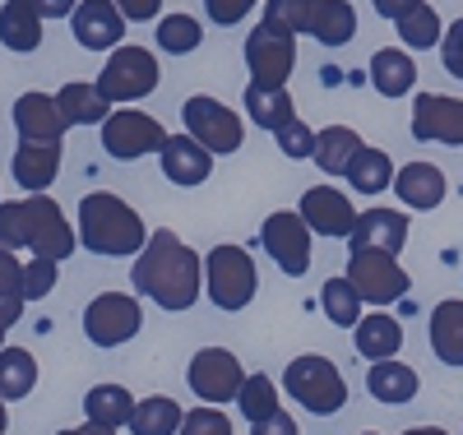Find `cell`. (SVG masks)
Listing matches in <instances>:
<instances>
[{"label":"cell","instance_id":"obj_4","mask_svg":"<svg viewBox=\"0 0 463 435\" xmlns=\"http://www.w3.org/2000/svg\"><path fill=\"white\" fill-rule=\"evenodd\" d=\"M204 288H209L218 310H246L255 288H260V273H255L250 251H241V246H213L204 255Z\"/></svg>","mask_w":463,"mask_h":435},{"label":"cell","instance_id":"obj_1","mask_svg":"<svg viewBox=\"0 0 463 435\" xmlns=\"http://www.w3.org/2000/svg\"><path fill=\"white\" fill-rule=\"evenodd\" d=\"M130 279L139 288V297H153L163 310H190L200 301V283H204V260L190 251L176 232H148V241L130 269Z\"/></svg>","mask_w":463,"mask_h":435},{"label":"cell","instance_id":"obj_21","mask_svg":"<svg viewBox=\"0 0 463 435\" xmlns=\"http://www.w3.org/2000/svg\"><path fill=\"white\" fill-rule=\"evenodd\" d=\"M14 130L19 139H61L65 121H61V107L52 93H24L14 102Z\"/></svg>","mask_w":463,"mask_h":435},{"label":"cell","instance_id":"obj_18","mask_svg":"<svg viewBox=\"0 0 463 435\" xmlns=\"http://www.w3.org/2000/svg\"><path fill=\"white\" fill-rule=\"evenodd\" d=\"M347 246L353 251H390L399 255L408 246V213L399 209H366L353 227V236H347Z\"/></svg>","mask_w":463,"mask_h":435},{"label":"cell","instance_id":"obj_35","mask_svg":"<svg viewBox=\"0 0 463 435\" xmlns=\"http://www.w3.org/2000/svg\"><path fill=\"white\" fill-rule=\"evenodd\" d=\"M399 37H403V47H412V52H431L440 37H445V28H440V14L427 5V0H417V5H408L399 19Z\"/></svg>","mask_w":463,"mask_h":435},{"label":"cell","instance_id":"obj_45","mask_svg":"<svg viewBox=\"0 0 463 435\" xmlns=\"http://www.w3.org/2000/svg\"><path fill=\"white\" fill-rule=\"evenodd\" d=\"M440 61H445V70H449L454 79H463V19H454V24L445 28V37H440Z\"/></svg>","mask_w":463,"mask_h":435},{"label":"cell","instance_id":"obj_25","mask_svg":"<svg viewBox=\"0 0 463 435\" xmlns=\"http://www.w3.org/2000/svg\"><path fill=\"white\" fill-rule=\"evenodd\" d=\"M353 347H357V357L366 362H390L394 352L403 347V329L394 315H366V320H357V334H353Z\"/></svg>","mask_w":463,"mask_h":435},{"label":"cell","instance_id":"obj_42","mask_svg":"<svg viewBox=\"0 0 463 435\" xmlns=\"http://www.w3.org/2000/svg\"><path fill=\"white\" fill-rule=\"evenodd\" d=\"M274 139H279V148H283L288 157H316V130H306L297 116H292L288 126L274 130Z\"/></svg>","mask_w":463,"mask_h":435},{"label":"cell","instance_id":"obj_36","mask_svg":"<svg viewBox=\"0 0 463 435\" xmlns=\"http://www.w3.org/2000/svg\"><path fill=\"white\" fill-rule=\"evenodd\" d=\"M37 384V362L28 347H0V399H28Z\"/></svg>","mask_w":463,"mask_h":435},{"label":"cell","instance_id":"obj_33","mask_svg":"<svg viewBox=\"0 0 463 435\" xmlns=\"http://www.w3.org/2000/svg\"><path fill=\"white\" fill-rule=\"evenodd\" d=\"M325 0H264V28H274V33H311L316 28V14H320Z\"/></svg>","mask_w":463,"mask_h":435},{"label":"cell","instance_id":"obj_22","mask_svg":"<svg viewBox=\"0 0 463 435\" xmlns=\"http://www.w3.org/2000/svg\"><path fill=\"white\" fill-rule=\"evenodd\" d=\"M366 389H371V399L399 408V403H412V399H417L421 380H417V371H412L408 362H394V357H390V362H371Z\"/></svg>","mask_w":463,"mask_h":435},{"label":"cell","instance_id":"obj_11","mask_svg":"<svg viewBox=\"0 0 463 435\" xmlns=\"http://www.w3.org/2000/svg\"><path fill=\"white\" fill-rule=\"evenodd\" d=\"M139 329H144V310H139V301L126 297V292H102V297H93L89 310H84V334H89L98 347H121V343H130Z\"/></svg>","mask_w":463,"mask_h":435},{"label":"cell","instance_id":"obj_31","mask_svg":"<svg viewBox=\"0 0 463 435\" xmlns=\"http://www.w3.org/2000/svg\"><path fill=\"white\" fill-rule=\"evenodd\" d=\"M181 421H185L181 403L167 399V393H153V399H139V403H135L130 430H135V435H176Z\"/></svg>","mask_w":463,"mask_h":435},{"label":"cell","instance_id":"obj_52","mask_svg":"<svg viewBox=\"0 0 463 435\" xmlns=\"http://www.w3.org/2000/svg\"><path fill=\"white\" fill-rule=\"evenodd\" d=\"M5 426H10V412H5V399H0V435H5Z\"/></svg>","mask_w":463,"mask_h":435},{"label":"cell","instance_id":"obj_6","mask_svg":"<svg viewBox=\"0 0 463 435\" xmlns=\"http://www.w3.org/2000/svg\"><path fill=\"white\" fill-rule=\"evenodd\" d=\"M347 279H353V288L371 306H390V301L408 297V288H412L408 269L390 251H353L347 255Z\"/></svg>","mask_w":463,"mask_h":435},{"label":"cell","instance_id":"obj_43","mask_svg":"<svg viewBox=\"0 0 463 435\" xmlns=\"http://www.w3.org/2000/svg\"><path fill=\"white\" fill-rule=\"evenodd\" d=\"M181 435H232V421L209 403V408H195V412H185L181 421Z\"/></svg>","mask_w":463,"mask_h":435},{"label":"cell","instance_id":"obj_39","mask_svg":"<svg viewBox=\"0 0 463 435\" xmlns=\"http://www.w3.org/2000/svg\"><path fill=\"white\" fill-rule=\"evenodd\" d=\"M204 43V24L200 19H190V14H167L158 24V47L172 52V56H185V52H195Z\"/></svg>","mask_w":463,"mask_h":435},{"label":"cell","instance_id":"obj_26","mask_svg":"<svg viewBox=\"0 0 463 435\" xmlns=\"http://www.w3.org/2000/svg\"><path fill=\"white\" fill-rule=\"evenodd\" d=\"M431 352L445 366H463V301L458 297L431 310Z\"/></svg>","mask_w":463,"mask_h":435},{"label":"cell","instance_id":"obj_30","mask_svg":"<svg viewBox=\"0 0 463 435\" xmlns=\"http://www.w3.org/2000/svg\"><path fill=\"white\" fill-rule=\"evenodd\" d=\"M84 412H89V421H102L111 430H121L135 417V399H130L126 384H93L84 393Z\"/></svg>","mask_w":463,"mask_h":435},{"label":"cell","instance_id":"obj_49","mask_svg":"<svg viewBox=\"0 0 463 435\" xmlns=\"http://www.w3.org/2000/svg\"><path fill=\"white\" fill-rule=\"evenodd\" d=\"M408 5H417V0H375V14H384V19H399Z\"/></svg>","mask_w":463,"mask_h":435},{"label":"cell","instance_id":"obj_53","mask_svg":"<svg viewBox=\"0 0 463 435\" xmlns=\"http://www.w3.org/2000/svg\"><path fill=\"white\" fill-rule=\"evenodd\" d=\"M362 435H375V430H362Z\"/></svg>","mask_w":463,"mask_h":435},{"label":"cell","instance_id":"obj_5","mask_svg":"<svg viewBox=\"0 0 463 435\" xmlns=\"http://www.w3.org/2000/svg\"><path fill=\"white\" fill-rule=\"evenodd\" d=\"M98 89L107 102H139L158 89V56L144 47H116L98 74Z\"/></svg>","mask_w":463,"mask_h":435},{"label":"cell","instance_id":"obj_3","mask_svg":"<svg viewBox=\"0 0 463 435\" xmlns=\"http://www.w3.org/2000/svg\"><path fill=\"white\" fill-rule=\"evenodd\" d=\"M283 389H288L292 403H301L306 412H316V417H334L347 403V380L338 375V366L329 357H316V352H306V357L288 362Z\"/></svg>","mask_w":463,"mask_h":435},{"label":"cell","instance_id":"obj_2","mask_svg":"<svg viewBox=\"0 0 463 435\" xmlns=\"http://www.w3.org/2000/svg\"><path fill=\"white\" fill-rule=\"evenodd\" d=\"M80 241L93 255H139L148 241V227L121 194L98 190L80 200Z\"/></svg>","mask_w":463,"mask_h":435},{"label":"cell","instance_id":"obj_34","mask_svg":"<svg viewBox=\"0 0 463 435\" xmlns=\"http://www.w3.org/2000/svg\"><path fill=\"white\" fill-rule=\"evenodd\" d=\"M311 37H316L320 47H343V43H353V37H357V10H353V0H325L320 14H316Z\"/></svg>","mask_w":463,"mask_h":435},{"label":"cell","instance_id":"obj_16","mask_svg":"<svg viewBox=\"0 0 463 435\" xmlns=\"http://www.w3.org/2000/svg\"><path fill=\"white\" fill-rule=\"evenodd\" d=\"M28 204H33V255L37 260H70L74 246H80V236H74V227L65 222L61 204L52 200V194H28Z\"/></svg>","mask_w":463,"mask_h":435},{"label":"cell","instance_id":"obj_32","mask_svg":"<svg viewBox=\"0 0 463 435\" xmlns=\"http://www.w3.org/2000/svg\"><path fill=\"white\" fill-rule=\"evenodd\" d=\"M347 185L362 190V194H380V190H390V185H394V163H390V153L362 144V153L353 157V167H347Z\"/></svg>","mask_w":463,"mask_h":435},{"label":"cell","instance_id":"obj_12","mask_svg":"<svg viewBox=\"0 0 463 435\" xmlns=\"http://www.w3.org/2000/svg\"><path fill=\"white\" fill-rule=\"evenodd\" d=\"M412 139L463 148V98L417 93V102H412Z\"/></svg>","mask_w":463,"mask_h":435},{"label":"cell","instance_id":"obj_23","mask_svg":"<svg viewBox=\"0 0 463 435\" xmlns=\"http://www.w3.org/2000/svg\"><path fill=\"white\" fill-rule=\"evenodd\" d=\"M246 111H250V126H260V130H269V135L297 116L288 84H255V79L246 84Z\"/></svg>","mask_w":463,"mask_h":435},{"label":"cell","instance_id":"obj_27","mask_svg":"<svg viewBox=\"0 0 463 435\" xmlns=\"http://www.w3.org/2000/svg\"><path fill=\"white\" fill-rule=\"evenodd\" d=\"M56 107H61L65 130H70V126H102L107 116H111V102L102 98L98 84H65V89L56 93Z\"/></svg>","mask_w":463,"mask_h":435},{"label":"cell","instance_id":"obj_9","mask_svg":"<svg viewBox=\"0 0 463 435\" xmlns=\"http://www.w3.org/2000/svg\"><path fill=\"white\" fill-rule=\"evenodd\" d=\"M311 227H306V218L301 213H288V209H279V213H269L264 218V232H260V246L269 251V260H274L288 279H301L306 269H311Z\"/></svg>","mask_w":463,"mask_h":435},{"label":"cell","instance_id":"obj_17","mask_svg":"<svg viewBox=\"0 0 463 435\" xmlns=\"http://www.w3.org/2000/svg\"><path fill=\"white\" fill-rule=\"evenodd\" d=\"M158 157H163V176L172 185H204L213 172V153L195 135H167Z\"/></svg>","mask_w":463,"mask_h":435},{"label":"cell","instance_id":"obj_48","mask_svg":"<svg viewBox=\"0 0 463 435\" xmlns=\"http://www.w3.org/2000/svg\"><path fill=\"white\" fill-rule=\"evenodd\" d=\"M116 5H121V14H126V19L144 24V19H153V14L163 10V0H116Z\"/></svg>","mask_w":463,"mask_h":435},{"label":"cell","instance_id":"obj_28","mask_svg":"<svg viewBox=\"0 0 463 435\" xmlns=\"http://www.w3.org/2000/svg\"><path fill=\"white\" fill-rule=\"evenodd\" d=\"M357 153H362V135L347 130V126H325L316 135V167L325 176H347V167H353Z\"/></svg>","mask_w":463,"mask_h":435},{"label":"cell","instance_id":"obj_24","mask_svg":"<svg viewBox=\"0 0 463 435\" xmlns=\"http://www.w3.org/2000/svg\"><path fill=\"white\" fill-rule=\"evenodd\" d=\"M412 84H417V65H412L408 52L380 47V52L371 56V89H375L380 98H403V93H412Z\"/></svg>","mask_w":463,"mask_h":435},{"label":"cell","instance_id":"obj_15","mask_svg":"<svg viewBox=\"0 0 463 435\" xmlns=\"http://www.w3.org/2000/svg\"><path fill=\"white\" fill-rule=\"evenodd\" d=\"M70 28L80 37V47L89 52H116L126 37V14L116 0H80L70 14Z\"/></svg>","mask_w":463,"mask_h":435},{"label":"cell","instance_id":"obj_19","mask_svg":"<svg viewBox=\"0 0 463 435\" xmlns=\"http://www.w3.org/2000/svg\"><path fill=\"white\" fill-rule=\"evenodd\" d=\"M61 172V139H19L14 148V181L28 194H43Z\"/></svg>","mask_w":463,"mask_h":435},{"label":"cell","instance_id":"obj_38","mask_svg":"<svg viewBox=\"0 0 463 435\" xmlns=\"http://www.w3.org/2000/svg\"><path fill=\"white\" fill-rule=\"evenodd\" d=\"M237 408H241V417L250 426L264 421V417H274L279 412V384L269 380V375H246V384L237 393Z\"/></svg>","mask_w":463,"mask_h":435},{"label":"cell","instance_id":"obj_51","mask_svg":"<svg viewBox=\"0 0 463 435\" xmlns=\"http://www.w3.org/2000/svg\"><path fill=\"white\" fill-rule=\"evenodd\" d=\"M403 435H445L440 426H412V430H403Z\"/></svg>","mask_w":463,"mask_h":435},{"label":"cell","instance_id":"obj_8","mask_svg":"<svg viewBox=\"0 0 463 435\" xmlns=\"http://www.w3.org/2000/svg\"><path fill=\"white\" fill-rule=\"evenodd\" d=\"M185 380H190V389H195V399L222 408V403H237V393L246 384V371L227 347H200L195 357H190Z\"/></svg>","mask_w":463,"mask_h":435},{"label":"cell","instance_id":"obj_41","mask_svg":"<svg viewBox=\"0 0 463 435\" xmlns=\"http://www.w3.org/2000/svg\"><path fill=\"white\" fill-rule=\"evenodd\" d=\"M56 269H61L56 260H37V255H33V260L24 264V297H28V301L47 297V292L56 288Z\"/></svg>","mask_w":463,"mask_h":435},{"label":"cell","instance_id":"obj_14","mask_svg":"<svg viewBox=\"0 0 463 435\" xmlns=\"http://www.w3.org/2000/svg\"><path fill=\"white\" fill-rule=\"evenodd\" d=\"M297 213L306 218V227H311L316 236H334V241H347L353 227H357L353 200H347L343 190H334V185H311V190L301 194V209Z\"/></svg>","mask_w":463,"mask_h":435},{"label":"cell","instance_id":"obj_10","mask_svg":"<svg viewBox=\"0 0 463 435\" xmlns=\"http://www.w3.org/2000/svg\"><path fill=\"white\" fill-rule=\"evenodd\" d=\"M163 144H167V130L148 111H111L102 121V148L116 163H135L144 153H163Z\"/></svg>","mask_w":463,"mask_h":435},{"label":"cell","instance_id":"obj_20","mask_svg":"<svg viewBox=\"0 0 463 435\" xmlns=\"http://www.w3.org/2000/svg\"><path fill=\"white\" fill-rule=\"evenodd\" d=\"M390 190H399V200L408 209H436L445 200L449 185H445V172L436 163H408V167L394 172V185Z\"/></svg>","mask_w":463,"mask_h":435},{"label":"cell","instance_id":"obj_46","mask_svg":"<svg viewBox=\"0 0 463 435\" xmlns=\"http://www.w3.org/2000/svg\"><path fill=\"white\" fill-rule=\"evenodd\" d=\"M250 435H301V430H297V421H292V417H288V412L279 408L274 417L255 421V426H250Z\"/></svg>","mask_w":463,"mask_h":435},{"label":"cell","instance_id":"obj_29","mask_svg":"<svg viewBox=\"0 0 463 435\" xmlns=\"http://www.w3.org/2000/svg\"><path fill=\"white\" fill-rule=\"evenodd\" d=\"M0 43L10 52H37L43 47V14L28 10L24 0H5L0 5Z\"/></svg>","mask_w":463,"mask_h":435},{"label":"cell","instance_id":"obj_13","mask_svg":"<svg viewBox=\"0 0 463 435\" xmlns=\"http://www.w3.org/2000/svg\"><path fill=\"white\" fill-rule=\"evenodd\" d=\"M246 65L255 74V84H288V74L297 65V37L274 33V28H250L246 37Z\"/></svg>","mask_w":463,"mask_h":435},{"label":"cell","instance_id":"obj_7","mask_svg":"<svg viewBox=\"0 0 463 435\" xmlns=\"http://www.w3.org/2000/svg\"><path fill=\"white\" fill-rule=\"evenodd\" d=\"M181 121H185V135H195L209 153H237L241 139H246L241 116H237V111H227V107H222L218 98H209V93L185 98Z\"/></svg>","mask_w":463,"mask_h":435},{"label":"cell","instance_id":"obj_44","mask_svg":"<svg viewBox=\"0 0 463 435\" xmlns=\"http://www.w3.org/2000/svg\"><path fill=\"white\" fill-rule=\"evenodd\" d=\"M250 5H260V0H204V14L218 28H232V24H241L250 14Z\"/></svg>","mask_w":463,"mask_h":435},{"label":"cell","instance_id":"obj_50","mask_svg":"<svg viewBox=\"0 0 463 435\" xmlns=\"http://www.w3.org/2000/svg\"><path fill=\"white\" fill-rule=\"evenodd\" d=\"M61 435H116L111 426H102V421H84L80 430H61Z\"/></svg>","mask_w":463,"mask_h":435},{"label":"cell","instance_id":"obj_37","mask_svg":"<svg viewBox=\"0 0 463 435\" xmlns=\"http://www.w3.org/2000/svg\"><path fill=\"white\" fill-rule=\"evenodd\" d=\"M320 306H325V315L338 325V329H357V320H362V292L353 288V279H329L325 288H320Z\"/></svg>","mask_w":463,"mask_h":435},{"label":"cell","instance_id":"obj_40","mask_svg":"<svg viewBox=\"0 0 463 435\" xmlns=\"http://www.w3.org/2000/svg\"><path fill=\"white\" fill-rule=\"evenodd\" d=\"M0 246H10V251L33 246V204L28 200L0 204Z\"/></svg>","mask_w":463,"mask_h":435},{"label":"cell","instance_id":"obj_47","mask_svg":"<svg viewBox=\"0 0 463 435\" xmlns=\"http://www.w3.org/2000/svg\"><path fill=\"white\" fill-rule=\"evenodd\" d=\"M28 10H37L43 19H65V14H74V5H80V0H24Z\"/></svg>","mask_w":463,"mask_h":435}]
</instances>
